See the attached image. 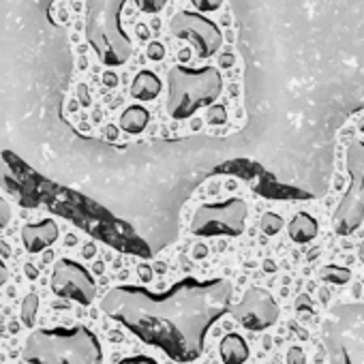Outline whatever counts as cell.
<instances>
[{
  "instance_id": "6da1fadb",
  "label": "cell",
  "mask_w": 364,
  "mask_h": 364,
  "mask_svg": "<svg viewBox=\"0 0 364 364\" xmlns=\"http://www.w3.org/2000/svg\"><path fill=\"white\" fill-rule=\"evenodd\" d=\"M234 285L228 279H182L165 291L137 285L112 287L101 309L146 345L176 362L198 360L210 328L232 309Z\"/></svg>"
},
{
  "instance_id": "7a4b0ae2",
  "label": "cell",
  "mask_w": 364,
  "mask_h": 364,
  "mask_svg": "<svg viewBox=\"0 0 364 364\" xmlns=\"http://www.w3.org/2000/svg\"><path fill=\"white\" fill-rule=\"evenodd\" d=\"M135 3L144 14H159L167 0H88L86 3V39L105 67L124 65L133 46L122 28V9Z\"/></svg>"
},
{
  "instance_id": "3957f363",
  "label": "cell",
  "mask_w": 364,
  "mask_h": 364,
  "mask_svg": "<svg viewBox=\"0 0 364 364\" xmlns=\"http://www.w3.org/2000/svg\"><path fill=\"white\" fill-rule=\"evenodd\" d=\"M22 358L35 364H97L103 360V347L86 326L39 328L26 338Z\"/></svg>"
},
{
  "instance_id": "277c9868",
  "label": "cell",
  "mask_w": 364,
  "mask_h": 364,
  "mask_svg": "<svg viewBox=\"0 0 364 364\" xmlns=\"http://www.w3.org/2000/svg\"><path fill=\"white\" fill-rule=\"evenodd\" d=\"M223 90V77L217 67H173L167 73V114L173 120H187L200 107L210 105Z\"/></svg>"
},
{
  "instance_id": "5b68a950",
  "label": "cell",
  "mask_w": 364,
  "mask_h": 364,
  "mask_svg": "<svg viewBox=\"0 0 364 364\" xmlns=\"http://www.w3.org/2000/svg\"><path fill=\"white\" fill-rule=\"evenodd\" d=\"M347 171L351 182L332 219L338 236H351L364 221V141L360 139H351L347 146Z\"/></svg>"
},
{
  "instance_id": "8992f818",
  "label": "cell",
  "mask_w": 364,
  "mask_h": 364,
  "mask_svg": "<svg viewBox=\"0 0 364 364\" xmlns=\"http://www.w3.org/2000/svg\"><path fill=\"white\" fill-rule=\"evenodd\" d=\"M249 206L240 198H232L219 204H204L196 210L191 221V234L202 238L230 236L236 238L245 232Z\"/></svg>"
},
{
  "instance_id": "52a82bcc",
  "label": "cell",
  "mask_w": 364,
  "mask_h": 364,
  "mask_svg": "<svg viewBox=\"0 0 364 364\" xmlns=\"http://www.w3.org/2000/svg\"><path fill=\"white\" fill-rule=\"evenodd\" d=\"M169 33H171V37L193 43L200 58L215 56L219 52V48L223 46V33L219 31V26L213 20H208L196 11L176 14L169 20Z\"/></svg>"
},
{
  "instance_id": "ba28073f",
  "label": "cell",
  "mask_w": 364,
  "mask_h": 364,
  "mask_svg": "<svg viewBox=\"0 0 364 364\" xmlns=\"http://www.w3.org/2000/svg\"><path fill=\"white\" fill-rule=\"evenodd\" d=\"M52 289L56 296L69 298L88 306L97 296V283L92 274L73 259H58L52 270Z\"/></svg>"
},
{
  "instance_id": "9c48e42d",
  "label": "cell",
  "mask_w": 364,
  "mask_h": 364,
  "mask_svg": "<svg viewBox=\"0 0 364 364\" xmlns=\"http://www.w3.org/2000/svg\"><path fill=\"white\" fill-rule=\"evenodd\" d=\"M238 323L247 330L259 332L277 323L279 319V304L274 302L272 294L262 287H251L245 291L242 300L232 309Z\"/></svg>"
},
{
  "instance_id": "30bf717a",
  "label": "cell",
  "mask_w": 364,
  "mask_h": 364,
  "mask_svg": "<svg viewBox=\"0 0 364 364\" xmlns=\"http://www.w3.org/2000/svg\"><path fill=\"white\" fill-rule=\"evenodd\" d=\"M56 238H58V225L54 223V219H46L41 223H31L22 228V242L28 253H39L48 249L50 245L56 242Z\"/></svg>"
},
{
  "instance_id": "8fae6325",
  "label": "cell",
  "mask_w": 364,
  "mask_h": 364,
  "mask_svg": "<svg viewBox=\"0 0 364 364\" xmlns=\"http://www.w3.org/2000/svg\"><path fill=\"white\" fill-rule=\"evenodd\" d=\"M161 92V80L152 71H139L131 84V97L139 101H152Z\"/></svg>"
},
{
  "instance_id": "7c38bea8",
  "label": "cell",
  "mask_w": 364,
  "mask_h": 364,
  "mask_svg": "<svg viewBox=\"0 0 364 364\" xmlns=\"http://www.w3.org/2000/svg\"><path fill=\"white\" fill-rule=\"evenodd\" d=\"M219 351H221V360L223 362H230V364H240V362H247V358H249V345L236 332L228 334L221 341Z\"/></svg>"
},
{
  "instance_id": "4fadbf2b",
  "label": "cell",
  "mask_w": 364,
  "mask_h": 364,
  "mask_svg": "<svg viewBox=\"0 0 364 364\" xmlns=\"http://www.w3.org/2000/svg\"><path fill=\"white\" fill-rule=\"evenodd\" d=\"M317 232H319L317 221H315L311 215H306V213L296 215V217L291 219V223H289V238H291L294 242H298V245L311 242V240L317 236Z\"/></svg>"
},
{
  "instance_id": "5bb4252c",
  "label": "cell",
  "mask_w": 364,
  "mask_h": 364,
  "mask_svg": "<svg viewBox=\"0 0 364 364\" xmlns=\"http://www.w3.org/2000/svg\"><path fill=\"white\" fill-rule=\"evenodd\" d=\"M148 112L139 105H133V107H127L124 114L120 116V127L122 131L127 133H141L148 124Z\"/></svg>"
},
{
  "instance_id": "9a60e30c",
  "label": "cell",
  "mask_w": 364,
  "mask_h": 364,
  "mask_svg": "<svg viewBox=\"0 0 364 364\" xmlns=\"http://www.w3.org/2000/svg\"><path fill=\"white\" fill-rule=\"evenodd\" d=\"M319 279L330 283V285H345V283H349L351 272L347 268H343V266H332L330 264V266H323L319 270Z\"/></svg>"
},
{
  "instance_id": "2e32d148",
  "label": "cell",
  "mask_w": 364,
  "mask_h": 364,
  "mask_svg": "<svg viewBox=\"0 0 364 364\" xmlns=\"http://www.w3.org/2000/svg\"><path fill=\"white\" fill-rule=\"evenodd\" d=\"M37 311H39V296H37V294H28V296L24 298V302H22V309H20V315H22L24 326H28V328L35 326Z\"/></svg>"
},
{
  "instance_id": "e0dca14e",
  "label": "cell",
  "mask_w": 364,
  "mask_h": 364,
  "mask_svg": "<svg viewBox=\"0 0 364 364\" xmlns=\"http://www.w3.org/2000/svg\"><path fill=\"white\" fill-rule=\"evenodd\" d=\"M9 221H11V206H9L3 198H0V230L7 228ZM7 279H9L7 266H5L3 259H0V289H3V285L7 283Z\"/></svg>"
},
{
  "instance_id": "ac0fdd59",
  "label": "cell",
  "mask_w": 364,
  "mask_h": 364,
  "mask_svg": "<svg viewBox=\"0 0 364 364\" xmlns=\"http://www.w3.org/2000/svg\"><path fill=\"white\" fill-rule=\"evenodd\" d=\"M259 225H262V232L266 236H274V234H279L283 230V219L279 215H274V213H266L262 217V223Z\"/></svg>"
},
{
  "instance_id": "d6986e66",
  "label": "cell",
  "mask_w": 364,
  "mask_h": 364,
  "mask_svg": "<svg viewBox=\"0 0 364 364\" xmlns=\"http://www.w3.org/2000/svg\"><path fill=\"white\" fill-rule=\"evenodd\" d=\"M206 120H208V124H225L228 122V109H225V105L210 103L208 105V112H206Z\"/></svg>"
},
{
  "instance_id": "ffe728a7",
  "label": "cell",
  "mask_w": 364,
  "mask_h": 364,
  "mask_svg": "<svg viewBox=\"0 0 364 364\" xmlns=\"http://www.w3.org/2000/svg\"><path fill=\"white\" fill-rule=\"evenodd\" d=\"M191 3L198 11H217L223 5V0H191Z\"/></svg>"
},
{
  "instance_id": "44dd1931",
  "label": "cell",
  "mask_w": 364,
  "mask_h": 364,
  "mask_svg": "<svg viewBox=\"0 0 364 364\" xmlns=\"http://www.w3.org/2000/svg\"><path fill=\"white\" fill-rule=\"evenodd\" d=\"M146 54H148V58H150V60H163V56H165V48H163V43H159V41H150V43H148Z\"/></svg>"
},
{
  "instance_id": "7402d4cb",
  "label": "cell",
  "mask_w": 364,
  "mask_h": 364,
  "mask_svg": "<svg viewBox=\"0 0 364 364\" xmlns=\"http://www.w3.org/2000/svg\"><path fill=\"white\" fill-rule=\"evenodd\" d=\"M287 362H289V364H304V362H306L304 351H302L300 347H291L289 353H287Z\"/></svg>"
},
{
  "instance_id": "603a6c76",
  "label": "cell",
  "mask_w": 364,
  "mask_h": 364,
  "mask_svg": "<svg viewBox=\"0 0 364 364\" xmlns=\"http://www.w3.org/2000/svg\"><path fill=\"white\" fill-rule=\"evenodd\" d=\"M122 364H156V360L148 355H131V358H122Z\"/></svg>"
},
{
  "instance_id": "cb8c5ba5",
  "label": "cell",
  "mask_w": 364,
  "mask_h": 364,
  "mask_svg": "<svg viewBox=\"0 0 364 364\" xmlns=\"http://www.w3.org/2000/svg\"><path fill=\"white\" fill-rule=\"evenodd\" d=\"M137 274H139V279H141L144 283H150V281H152V270H150V266H139V268H137Z\"/></svg>"
},
{
  "instance_id": "d4e9b609",
  "label": "cell",
  "mask_w": 364,
  "mask_h": 364,
  "mask_svg": "<svg viewBox=\"0 0 364 364\" xmlns=\"http://www.w3.org/2000/svg\"><path fill=\"white\" fill-rule=\"evenodd\" d=\"M103 82H105L107 86H116V84H118V77H116L114 73H105V75H103Z\"/></svg>"
},
{
  "instance_id": "484cf974",
  "label": "cell",
  "mask_w": 364,
  "mask_h": 364,
  "mask_svg": "<svg viewBox=\"0 0 364 364\" xmlns=\"http://www.w3.org/2000/svg\"><path fill=\"white\" fill-rule=\"evenodd\" d=\"M105 135H107L109 139H116V137H118V129H116L114 124H107V127H105Z\"/></svg>"
},
{
  "instance_id": "4316f807",
  "label": "cell",
  "mask_w": 364,
  "mask_h": 364,
  "mask_svg": "<svg viewBox=\"0 0 364 364\" xmlns=\"http://www.w3.org/2000/svg\"><path fill=\"white\" fill-rule=\"evenodd\" d=\"M234 65V56L232 54H225V56H221V67H232Z\"/></svg>"
},
{
  "instance_id": "83f0119b",
  "label": "cell",
  "mask_w": 364,
  "mask_h": 364,
  "mask_svg": "<svg viewBox=\"0 0 364 364\" xmlns=\"http://www.w3.org/2000/svg\"><path fill=\"white\" fill-rule=\"evenodd\" d=\"M95 251H97V249H95V245H92V242L84 247V255H86V257H95Z\"/></svg>"
},
{
  "instance_id": "f1b7e54d",
  "label": "cell",
  "mask_w": 364,
  "mask_h": 364,
  "mask_svg": "<svg viewBox=\"0 0 364 364\" xmlns=\"http://www.w3.org/2000/svg\"><path fill=\"white\" fill-rule=\"evenodd\" d=\"M208 253V249L204 247V245H200V247H196V257H204Z\"/></svg>"
},
{
  "instance_id": "f546056e",
  "label": "cell",
  "mask_w": 364,
  "mask_h": 364,
  "mask_svg": "<svg viewBox=\"0 0 364 364\" xmlns=\"http://www.w3.org/2000/svg\"><path fill=\"white\" fill-rule=\"evenodd\" d=\"M80 92H82V105H88V103H90V99L86 97V88L82 86V88H80Z\"/></svg>"
},
{
  "instance_id": "4dcf8cb0",
  "label": "cell",
  "mask_w": 364,
  "mask_h": 364,
  "mask_svg": "<svg viewBox=\"0 0 364 364\" xmlns=\"http://www.w3.org/2000/svg\"><path fill=\"white\" fill-rule=\"evenodd\" d=\"M358 255H360V259H362V264H364V240H362L360 247H358Z\"/></svg>"
},
{
  "instance_id": "1f68e13d",
  "label": "cell",
  "mask_w": 364,
  "mask_h": 364,
  "mask_svg": "<svg viewBox=\"0 0 364 364\" xmlns=\"http://www.w3.org/2000/svg\"><path fill=\"white\" fill-rule=\"evenodd\" d=\"M26 272H28V277H31V279H35V268H33L31 264L26 266Z\"/></svg>"
},
{
  "instance_id": "d6a6232c",
  "label": "cell",
  "mask_w": 364,
  "mask_h": 364,
  "mask_svg": "<svg viewBox=\"0 0 364 364\" xmlns=\"http://www.w3.org/2000/svg\"><path fill=\"white\" fill-rule=\"evenodd\" d=\"M266 270L272 272V270H274V264H272V262H266Z\"/></svg>"
},
{
  "instance_id": "836d02e7",
  "label": "cell",
  "mask_w": 364,
  "mask_h": 364,
  "mask_svg": "<svg viewBox=\"0 0 364 364\" xmlns=\"http://www.w3.org/2000/svg\"><path fill=\"white\" fill-rule=\"evenodd\" d=\"M156 270L159 272H165V264H156Z\"/></svg>"
}]
</instances>
